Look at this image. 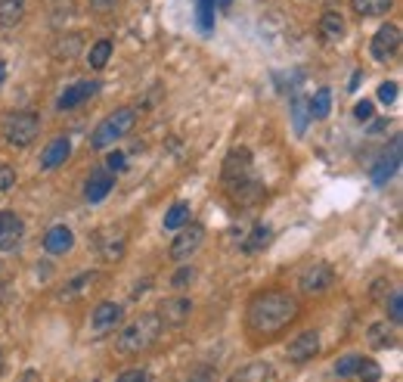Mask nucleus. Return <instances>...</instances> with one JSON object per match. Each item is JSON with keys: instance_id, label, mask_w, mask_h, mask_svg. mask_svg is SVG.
<instances>
[{"instance_id": "nucleus-1", "label": "nucleus", "mask_w": 403, "mask_h": 382, "mask_svg": "<svg viewBox=\"0 0 403 382\" xmlns=\"http://www.w3.org/2000/svg\"><path fill=\"white\" fill-rule=\"evenodd\" d=\"M298 317V299L282 289H267V292L254 295L248 305V330L254 336H279L289 323H295Z\"/></svg>"}, {"instance_id": "nucleus-2", "label": "nucleus", "mask_w": 403, "mask_h": 382, "mask_svg": "<svg viewBox=\"0 0 403 382\" xmlns=\"http://www.w3.org/2000/svg\"><path fill=\"white\" fill-rule=\"evenodd\" d=\"M158 332H161L158 314H140L127 326H121V332H118V351L121 354H140V351L152 348Z\"/></svg>"}, {"instance_id": "nucleus-3", "label": "nucleus", "mask_w": 403, "mask_h": 382, "mask_svg": "<svg viewBox=\"0 0 403 382\" xmlns=\"http://www.w3.org/2000/svg\"><path fill=\"white\" fill-rule=\"evenodd\" d=\"M134 125H136V109H130V106L115 109V112H109L96 125V131H93V137H90V146L93 150H105V146H112L115 140H121L124 134L134 131Z\"/></svg>"}, {"instance_id": "nucleus-4", "label": "nucleus", "mask_w": 403, "mask_h": 382, "mask_svg": "<svg viewBox=\"0 0 403 382\" xmlns=\"http://www.w3.org/2000/svg\"><path fill=\"white\" fill-rule=\"evenodd\" d=\"M41 131V115L31 112V109H22V112H10L3 119V140L16 150L22 146H31Z\"/></svg>"}, {"instance_id": "nucleus-5", "label": "nucleus", "mask_w": 403, "mask_h": 382, "mask_svg": "<svg viewBox=\"0 0 403 382\" xmlns=\"http://www.w3.org/2000/svg\"><path fill=\"white\" fill-rule=\"evenodd\" d=\"M202 239H205V227L202 224H183L177 230V237H174V243H171V258L174 261H186L189 255H196L198 252Z\"/></svg>"}, {"instance_id": "nucleus-6", "label": "nucleus", "mask_w": 403, "mask_h": 382, "mask_svg": "<svg viewBox=\"0 0 403 382\" xmlns=\"http://www.w3.org/2000/svg\"><path fill=\"white\" fill-rule=\"evenodd\" d=\"M332 283H335V268H332V264H326V261H320V264L304 268L298 286H301L304 295H320V292H326Z\"/></svg>"}, {"instance_id": "nucleus-7", "label": "nucleus", "mask_w": 403, "mask_h": 382, "mask_svg": "<svg viewBox=\"0 0 403 382\" xmlns=\"http://www.w3.org/2000/svg\"><path fill=\"white\" fill-rule=\"evenodd\" d=\"M397 50H400V28L382 26L375 32V38H372V44H369L372 59H375V63H388V59L397 57Z\"/></svg>"}, {"instance_id": "nucleus-8", "label": "nucleus", "mask_w": 403, "mask_h": 382, "mask_svg": "<svg viewBox=\"0 0 403 382\" xmlns=\"http://www.w3.org/2000/svg\"><path fill=\"white\" fill-rule=\"evenodd\" d=\"M251 174V152L245 146H236L229 150V156L223 159V181L227 183H239Z\"/></svg>"}, {"instance_id": "nucleus-9", "label": "nucleus", "mask_w": 403, "mask_h": 382, "mask_svg": "<svg viewBox=\"0 0 403 382\" xmlns=\"http://www.w3.org/2000/svg\"><path fill=\"white\" fill-rule=\"evenodd\" d=\"M96 94H99V81H78V84H72V88L62 90V97L56 100V109H59V112L78 109L81 103H87L90 97H96Z\"/></svg>"}, {"instance_id": "nucleus-10", "label": "nucleus", "mask_w": 403, "mask_h": 382, "mask_svg": "<svg viewBox=\"0 0 403 382\" xmlns=\"http://www.w3.org/2000/svg\"><path fill=\"white\" fill-rule=\"evenodd\" d=\"M25 224L16 212H0V252H12L22 243Z\"/></svg>"}, {"instance_id": "nucleus-11", "label": "nucleus", "mask_w": 403, "mask_h": 382, "mask_svg": "<svg viewBox=\"0 0 403 382\" xmlns=\"http://www.w3.org/2000/svg\"><path fill=\"white\" fill-rule=\"evenodd\" d=\"M316 351H320V336H316L313 330H307L298 339H291L289 348H285V357H289L291 363H304V361H310Z\"/></svg>"}, {"instance_id": "nucleus-12", "label": "nucleus", "mask_w": 403, "mask_h": 382, "mask_svg": "<svg viewBox=\"0 0 403 382\" xmlns=\"http://www.w3.org/2000/svg\"><path fill=\"white\" fill-rule=\"evenodd\" d=\"M43 249L47 255H68L74 249V233L68 230L65 224H56L43 233Z\"/></svg>"}, {"instance_id": "nucleus-13", "label": "nucleus", "mask_w": 403, "mask_h": 382, "mask_svg": "<svg viewBox=\"0 0 403 382\" xmlns=\"http://www.w3.org/2000/svg\"><path fill=\"white\" fill-rule=\"evenodd\" d=\"M192 311V301L183 299V295H174V299H165L158 308V320L161 323H171V326H180L186 323V317H189Z\"/></svg>"}, {"instance_id": "nucleus-14", "label": "nucleus", "mask_w": 403, "mask_h": 382, "mask_svg": "<svg viewBox=\"0 0 403 382\" xmlns=\"http://www.w3.org/2000/svg\"><path fill=\"white\" fill-rule=\"evenodd\" d=\"M397 168H400V137H394V146H391V156L384 152L382 159L375 162V168H372V183H388L391 177L397 174Z\"/></svg>"}, {"instance_id": "nucleus-15", "label": "nucleus", "mask_w": 403, "mask_h": 382, "mask_svg": "<svg viewBox=\"0 0 403 382\" xmlns=\"http://www.w3.org/2000/svg\"><path fill=\"white\" fill-rule=\"evenodd\" d=\"M112 187H115V177H112L109 171H93L84 183V199L90 202V205H96V202H103L105 196L112 193Z\"/></svg>"}, {"instance_id": "nucleus-16", "label": "nucleus", "mask_w": 403, "mask_h": 382, "mask_svg": "<svg viewBox=\"0 0 403 382\" xmlns=\"http://www.w3.org/2000/svg\"><path fill=\"white\" fill-rule=\"evenodd\" d=\"M233 187V199L239 202V205H258V202H264L267 199V190H264V183H258V181H251V177H245V181H239V183H229Z\"/></svg>"}, {"instance_id": "nucleus-17", "label": "nucleus", "mask_w": 403, "mask_h": 382, "mask_svg": "<svg viewBox=\"0 0 403 382\" xmlns=\"http://www.w3.org/2000/svg\"><path fill=\"white\" fill-rule=\"evenodd\" d=\"M121 320V305H115V301H99L96 311H93V332H112L115 330V323Z\"/></svg>"}, {"instance_id": "nucleus-18", "label": "nucleus", "mask_w": 403, "mask_h": 382, "mask_svg": "<svg viewBox=\"0 0 403 382\" xmlns=\"http://www.w3.org/2000/svg\"><path fill=\"white\" fill-rule=\"evenodd\" d=\"M72 156V140L68 137H56V140H50V146L41 152V168L43 171H50V168H59L65 159Z\"/></svg>"}, {"instance_id": "nucleus-19", "label": "nucleus", "mask_w": 403, "mask_h": 382, "mask_svg": "<svg viewBox=\"0 0 403 382\" xmlns=\"http://www.w3.org/2000/svg\"><path fill=\"white\" fill-rule=\"evenodd\" d=\"M344 32H347V22H344V16H341V13L329 10V13L320 16V34L326 41H341V38H344Z\"/></svg>"}, {"instance_id": "nucleus-20", "label": "nucleus", "mask_w": 403, "mask_h": 382, "mask_svg": "<svg viewBox=\"0 0 403 382\" xmlns=\"http://www.w3.org/2000/svg\"><path fill=\"white\" fill-rule=\"evenodd\" d=\"M270 376H273L270 363L254 361V363H245V367L236 370V373L229 376V382H270Z\"/></svg>"}, {"instance_id": "nucleus-21", "label": "nucleus", "mask_w": 403, "mask_h": 382, "mask_svg": "<svg viewBox=\"0 0 403 382\" xmlns=\"http://www.w3.org/2000/svg\"><path fill=\"white\" fill-rule=\"evenodd\" d=\"M397 326L394 323H372L369 332H366V339H369L372 348H394L397 345Z\"/></svg>"}, {"instance_id": "nucleus-22", "label": "nucleus", "mask_w": 403, "mask_h": 382, "mask_svg": "<svg viewBox=\"0 0 403 382\" xmlns=\"http://www.w3.org/2000/svg\"><path fill=\"white\" fill-rule=\"evenodd\" d=\"M78 50H84V38H81V34H59V38L53 41L56 59H74Z\"/></svg>"}, {"instance_id": "nucleus-23", "label": "nucleus", "mask_w": 403, "mask_h": 382, "mask_svg": "<svg viewBox=\"0 0 403 382\" xmlns=\"http://www.w3.org/2000/svg\"><path fill=\"white\" fill-rule=\"evenodd\" d=\"M25 16V0H0V28H16Z\"/></svg>"}, {"instance_id": "nucleus-24", "label": "nucleus", "mask_w": 403, "mask_h": 382, "mask_svg": "<svg viewBox=\"0 0 403 382\" xmlns=\"http://www.w3.org/2000/svg\"><path fill=\"white\" fill-rule=\"evenodd\" d=\"M307 109H310V119H316V121L329 119V112H332V90H329V88H320V90H316V94L307 100Z\"/></svg>"}, {"instance_id": "nucleus-25", "label": "nucleus", "mask_w": 403, "mask_h": 382, "mask_svg": "<svg viewBox=\"0 0 403 382\" xmlns=\"http://www.w3.org/2000/svg\"><path fill=\"white\" fill-rule=\"evenodd\" d=\"M351 7H353V13H357V16H363V19H372V16L391 13L394 0H351Z\"/></svg>"}, {"instance_id": "nucleus-26", "label": "nucleus", "mask_w": 403, "mask_h": 382, "mask_svg": "<svg viewBox=\"0 0 403 382\" xmlns=\"http://www.w3.org/2000/svg\"><path fill=\"white\" fill-rule=\"evenodd\" d=\"M307 121H313L310 119V109H307V97H295V100H291V125H295L298 137H304Z\"/></svg>"}, {"instance_id": "nucleus-27", "label": "nucleus", "mask_w": 403, "mask_h": 382, "mask_svg": "<svg viewBox=\"0 0 403 382\" xmlns=\"http://www.w3.org/2000/svg\"><path fill=\"white\" fill-rule=\"evenodd\" d=\"M183 224H189V205L186 202H174L165 212V230H180Z\"/></svg>"}, {"instance_id": "nucleus-28", "label": "nucleus", "mask_w": 403, "mask_h": 382, "mask_svg": "<svg viewBox=\"0 0 403 382\" xmlns=\"http://www.w3.org/2000/svg\"><path fill=\"white\" fill-rule=\"evenodd\" d=\"M109 57H112V41L103 38V41H96V44L90 47V57H87V63H90L93 72H99V69H105Z\"/></svg>"}, {"instance_id": "nucleus-29", "label": "nucleus", "mask_w": 403, "mask_h": 382, "mask_svg": "<svg viewBox=\"0 0 403 382\" xmlns=\"http://www.w3.org/2000/svg\"><path fill=\"white\" fill-rule=\"evenodd\" d=\"M267 243H270V227H267V224H258V227L251 230V237L242 243V252H245V255H254V252H260Z\"/></svg>"}, {"instance_id": "nucleus-30", "label": "nucleus", "mask_w": 403, "mask_h": 382, "mask_svg": "<svg viewBox=\"0 0 403 382\" xmlns=\"http://www.w3.org/2000/svg\"><path fill=\"white\" fill-rule=\"evenodd\" d=\"M196 19H198V28H202V34L214 32V0H198Z\"/></svg>"}, {"instance_id": "nucleus-31", "label": "nucleus", "mask_w": 403, "mask_h": 382, "mask_svg": "<svg viewBox=\"0 0 403 382\" xmlns=\"http://www.w3.org/2000/svg\"><path fill=\"white\" fill-rule=\"evenodd\" d=\"M353 376H360L363 382H378V379H382V367H378L372 357H360V361H357V373H353Z\"/></svg>"}, {"instance_id": "nucleus-32", "label": "nucleus", "mask_w": 403, "mask_h": 382, "mask_svg": "<svg viewBox=\"0 0 403 382\" xmlns=\"http://www.w3.org/2000/svg\"><path fill=\"white\" fill-rule=\"evenodd\" d=\"M384 308H388V320H391V323L400 326L403 323V295L400 292H391V299H388V305H384Z\"/></svg>"}, {"instance_id": "nucleus-33", "label": "nucleus", "mask_w": 403, "mask_h": 382, "mask_svg": "<svg viewBox=\"0 0 403 382\" xmlns=\"http://www.w3.org/2000/svg\"><path fill=\"white\" fill-rule=\"evenodd\" d=\"M90 280H93V274H78V277H74L72 283H65V286H62L59 299H62V301H68V299H72L74 292H81V289H84L87 283H90Z\"/></svg>"}, {"instance_id": "nucleus-34", "label": "nucleus", "mask_w": 403, "mask_h": 382, "mask_svg": "<svg viewBox=\"0 0 403 382\" xmlns=\"http://www.w3.org/2000/svg\"><path fill=\"white\" fill-rule=\"evenodd\" d=\"M357 361H360V354L338 357V361H335V376H341V379H344V376H353L357 373Z\"/></svg>"}, {"instance_id": "nucleus-35", "label": "nucleus", "mask_w": 403, "mask_h": 382, "mask_svg": "<svg viewBox=\"0 0 403 382\" xmlns=\"http://www.w3.org/2000/svg\"><path fill=\"white\" fill-rule=\"evenodd\" d=\"M397 94H400L397 81H384V84H378V103H384V106H391V103L397 100Z\"/></svg>"}, {"instance_id": "nucleus-36", "label": "nucleus", "mask_w": 403, "mask_h": 382, "mask_svg": "<svg viewBox=\"0 0 403 382\" xmlns=\"http://www.w3.org/2000/svg\"><path fill=\"white\" fill-rule=\"evenodd\" d=\"M196 280V268H180L177 274L171 277V286H177V289H183V286H189V283Z\"/></svg>"}, {"instance_id": "nucleus-37", "label": "nucleus", "mask_w": 403, "mask_h": 382, "mask_svg": "<svg viewBox=\"0 0 403 382\" xmlns=\"http://www.w3.org/2000/svg\"><path fill=\"white\" fill-rule=\"evenodd\" d=\"M372 112H375L372 100H360L357 106H353V119H357V121H372Z\"/></svg>"}, {"instance_id": "nucleus-38", "label": "nucleus", "mask_w": 403, "mask_h": 382, "mask_svg": "<svg viewBox=\"0 0 403 382\" xmlns=\"http://www.w3.org/2000/svg\"><path fill=\"white\" fill-rule=\"evenodd\" d=\"M115 382H149V373L146 370H140V367H130V370H124Z\"/></svg>"}, {"instance_id": "nucleus-39", "label": "nucleus", "mask_w": 403, "mask_h": 382, "mask_svg": "<svg viewBox=\"0 0 403 382\" xmlns=\"http://www.w3.org/2000/svg\"><path fill=\"white\" fill-rule=\"evenodd\" d=\"M12 183H16V168H12V165H0V193L10 190Z\"/></svg>"}, {"instance_id": "nucleus-40", "label": "nucleus", "mask_w": 403, "mask_h": 382, "mask_svg": "<svg viewBox=\"0 0 403 382\" xmlns=\"http://www.w3.org/2000/svg\"><path fill=\"white\" fill-rule=\"evenodd\" d=\"M115 7H118V0H90V13H96V16L112 13Z\"/></svg>"}, {"instance_id": "nucleus-41", "label": "nucleus", "mask_w": 403, "mask_h": 382, "mask_svg": "<svg viewBox=\"0 0 403 382\" xmlns=\"http://www.w3.org/2000/svg\"><path fill=\"white\" fill-rule=\"evenodd\" d=\"M105 165H109V171H121V168H124V152H121V150L109 152V159H105Z\"/></svg>"}, {"instance_id": "nucleus-42", "label": "nucleus", "mask_w": 403, "mask_h": 382, "mask_svg": "<svg viewBox=\"0 0 403 382\" xmlns=\"http://www.w3.org/2000/svg\"><path fill=\"white\" fill-rule=\"evenodd\" d=\"M189 382H211V376L202 370V373H192V376H189Z\"/></svg>"}, {"instance_id": "nucleus-43", "label": "nucleus", "mask_w": 403, "mask_h": 382, "mask_svg": "<svg viewBox=\"0 0 403 382\" xmlns=\"http://www.w3.org/2000/svg\"><path fill=\"white\" fill-rule=\"evenodd\" d=\"M360 78H363V72H353V78H351V90H357V88H360Z\"/></svg>"}, {"instance_id": "nucleus-44", "label": "nucleus", "mask_w": 403, "mask_h": 382, "mask_svg": "<svg viewBox=\"0 0 403 382\" xmlns=\"http://www.w3.org/2000/svg\"><path fill=\"white\" fill-rule=\"evenodd\" d=\"M384 125H388V121H384V119H378V121H372V128H369V131H384Z\"/></svg>"}, {"instance_id": "nucleus-45", "label": "nucleus", "mask_w": 403, "mask_h": 382, "mask_svg": "<svg viewBox=\"0 0 403 382\" xmlns=\"http://www.w3.org/2000/svg\"><path fill=\"white\" fill-rule=\"evenodd\" d=\"M3 81H6V63L0 59V84H3Z\"/></svg>"}, {"instance_id": "nucleus-46", "label": "nucleus", "mask_w": 403, "mask_h": 382, "mask_svg": "<svg viewBox=\"0 0 403 382\" xmlns=\"http://www.w3.org/2000/svg\"><path fill=\"white\" fill-rule=\"evenodd\" d=\"M217 3H220V7H223V10H227V7H229V3H233V0H217Z\"/></svg>"}, {"instance_id": "nucleus-47", "label": "nucleus", "mask_w": 403, "mask_h": 382, "mask_svg": "<svg viewBox=\"0 0 403 382\" xmlns=\"http://www.w3.org/2000/svg\"><path fill=\"white\" fill-rule=\"evenodd\" d=\"M0 376H3V351H0Z\"/></svg>"}]
</instances>
